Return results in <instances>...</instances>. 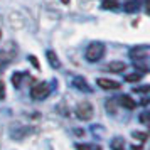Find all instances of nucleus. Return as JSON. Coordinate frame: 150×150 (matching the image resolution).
Listing matches in <instances>:
<instances>
[{"instance_id": "f257e3e1", "label": "nucleus", "mask_w": 150, "mask_h": 150, "mask_svg": "<svg viewBox=\"0 0 150 150\" xmlns=\"http://www.w3.org/2000/svg\"><path fill=\"white\" fill-rule=\"evenodd\" d=\"M103 56H105V44L103 42H91L86 47V52H84V57L89 62L100 61Z\"/></svg>"}, {"instance_id": "f03ea898", "label": "nucleus", "mask_w": 150, "mask_h": 150, "mask_svg": "<svg viewBox=\"0 0 150 150\" xmlns=\"http://www.w3.org/2000/svg\"><path fill=\"white\" fill-rule=\"evenodd\" d=\"M49 93H51V86H49L47 83H37V84L32 86V89H30V96H32L34 100H44Z\"/></svg>"}, {"instance_id": "7ed1b4c3", "label": "nucleus", "mask_w": 150, "mask_h": 150, "mask_svg": "<svg viewBox=\"0 0 150 150\" xmlns=\"http://www.w3.org/2000/svg\"><path fill=\"white\" fill-rule=\"evenodd\" d=\"M76 115L81 120H89L93 116V106H91V103H88V101L79 103L78 108H76Z\"/></svg>"}, {"instance_id": "20e7f679", "label": "nucleus", "mask_w": 150, "mask_h": 150, "mask_svg": "<svg viewBox=\"0 0 150 150\" xmlns=\"http://www.w3.org/2000/svg\"><path fill=\"white\" fill-rule=\"evenodd\" d=\"M98 86L103 89H120V83L113 81V79H106V78H100L98 79Z\"/></svg>"}, {"instance_id": "39448f33", "label": "nucleus", "mask_w": 150, "mask_h": 150, "mask_svg": "<svg viewBox=\"0 0 150 150\" xmlns=\"http://www.w3.org/2000/svg\"><path fill=\"white\" fill-rule=\"evenodd\" d=\"M147 52H149V47L147 46H140V47H137V49H132L130 51V56L133 59H145L147 57Z\"/></svg>"}, {"instance_id": "423d86ee", "label": "nucleus", "mask_w": 150, "mask_h": 150, "mask_svg": "<svg viewBox=\"0 0 150 150\" xmlns=\"http://www.w3.org/2000/svg\"><path fill=\"white\" fill-rule=\"evenodd\" d=\"M106 69L111 71V73H123V71L127 69V64L123 61H111L108 66H106Z\"/></svg>"}, {"instance_id": "0eeeda50", "label": "nucleus", "mask_w": 150, "mask_h": 150, "mask_svg": "<svg viewBox=\"0 0 150 150\" xmlns=\"http://www.w3.org/2000/svg\"><path fill=\"white\" fill-rule=\"evenodd\" d=\"M140 5H142L140 0H128L127 4H123V10L128 12V14H132V12H137V10L140 8Z\"/></svg>"}, {"instance_id": "6e6552de", "label": "nucleus", "mask_w": 150, "mask_h": 150, "mask_svg": "<svg viewBox=\"0 0 150 150\" xmlns=\"http://www.w3.org/2000/svg\"><path fill=\"white\" fill-rule=\"evenodd\" d=\"M120 105H122L123 108H127V110H135L137 108V101L132 100L128 95H123L122 98H120Z\"/></svg>"}, {"instance_id": "1a4fd4ad", "label": "nucleus", "mask_w": 150, "mask_h": 150, "mask_svg": "<svg viewBox=\"0 0 150 150\" xmlns=\"http://www.w3.org/2000/svg\"><path fill=\"white\" fill-rule=\"evenodd\" d=\"M47 59H49V62H51L52 68H59V66H61V62H59V59H57V56H56L52 51H47Z\"/></svg>"}, {"instance_id": "9d476101", "label": "nucleus", "mask_w": 150, "mask_h": 150, "mask_svg": "<svg viewBox=\"0 0 150 150\" xmlns=\"http://www.w3.org/2000/svg\"><path fill=\"white\" fill-rule=\"evenodd\" d=\"M8 62H10V56H8L7 52H2V51H0V71L5 68Z\"/></svg>"}, {"instance_id": "9b49d317", "label": "nucleus", "mask_w": 150, "mask_h": 150, "mask_svg": "<svg viewBox=\"0 0 150 150\" xmlns=\"http://www.w3.org/2000/svg\"><path fill=\"white\" fill-rule=\"evenodd\" d=\"M74 86L79 89H84V91H89V86L86 84V81L84 79H81V78H76L74 79Z\"/></svg>"}, {"instance_id": "f8f14e48", "label": "nucleus", "mask_w": 150, "mask_h": 150, "mask_svg": "<svg viewBox=\"0 0 150 150\" xmlns=\"http://www.w3.org/2000/svg\"><path fill=\"white\" fill-rule=\"evenodd\" d=\"M142 73H133V74H127L125 76V79H127V81L128 83H137V81H140V79H142Z\"/></svg>"}, {"instance_id": "ddd939ff", "label": "nucleus", "mask_w": 150, "mask_h": 150, "mask_svg": "<svg viewBox=\"0 0 150 150\" xmlns=\"http://www.w3.org/2000/svg\"><path fill=\"white\" fill-rule=\"evenodd\" d=\"M111 149L113 150H123L125 149V142H123L122 138H115V140L111 142Z\"/></svg>"}, {"instance_id": "4468645a", "label": "nucleus", "mask_w": 150, "mask_h": 150, "mask_svg": "<svg viewBox=\"0 0 150 150\" xmlns=\"http://www.w3.org/2000/svg\"><path fill=\"white\" fill-rule=\"evenodd\" d=\"M76 149L78 150H101L100 147H96V145H88V143H78Z\"/></svg>"}, {"instance_id": "2eb2a0df", "label": "nucleus", "mask_w": 150, "mask_h": 150, "mask_svg": "<svg viewBox=\"0 0 150 150\" xmlns=\"http://www.w3.org/2000/svg\"><path fill=\"white\" fill-rule=\"evenodd\" d=\"M116 7H118V4L115 0H105L103 2V8H116Z\"/></svg>"}, {"instance_id": "dca6fc26", "label": "nucleus", "mask_w": 150, "mask_h": 150, "mask_svg": "<svg viewBox=\"0 0 150 150\" xmlns=\"http://www.w3.org/2000/svg\"><path fill=\"white\" fill-rule=\"evenodd\" d=\"M21 78H22V74H21V73H17V74H14V78H12V83H14L15 86H19V84H21Z\"/></svg>"}, {"instance_id": "f3484780", "label": "nucleus", "mask_w": 150, "mask_h": 150, "mask_svg": "<svg viewBox=\"0 0 150 150\" xmlns=\"http://www.w3.org/2000/svg\"><path fill=\"white\" fill-rule=\"evenodd\" d=\"M4 96H5V84L0 81V100H4Z\"/></svg>"}, {"instance_id": "a211bd4d", "label": "nucleus", "mask_w": 150, "mask_h": 150, "mask_svg": "<svg viewBox=\"0 0 150 150\" xmlns=\"http://www.w3.org/2000/svg\"><path fill=\"white\" fill-rule=\"evenodd\" d=\"M133 137H135V138H142V140H145V138H147V133H140V132H135V133H133Z\"/></svg>"}, {"instance_id": "6ab92c4d", "label": "nucleus", "mask_w": 150, "mask_h": 150, "mask_svg": "<svg viewBox=\"0 0 150 150\" xmlns=\"http://www.w3.org/2000/svg\"><path fill=\"white\" fill-rule=\"evenodd\" d=\"M0 39H2V30H0Z\"/></svg>"}]
</instances>
